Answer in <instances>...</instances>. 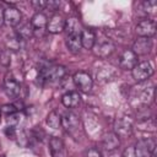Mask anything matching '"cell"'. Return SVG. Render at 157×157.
I'll use <instances>...</instances> for the list:
<instances>
[{
  "mask_svg": "<svg viewBox=\"0 0 157 157\" xmlns=\"http://www.w3.org/2000/svg\"><path fill=\"white\" fill-rule=\"evenodd\" d=\"M66 74V70L61 65H50L43 66L39 69V78L42 81H58L63 78Z\"/></svg>",
  "mask_w": 157,
  "mask_h": 157,
  "instance_id": "6da1fadb",
  "label": "cell"
},
{
  "mask_svg": "<svg viewBox=\"0 0 157 157\" xmlns=\"http://www.w3.org/2000/svg\"><path fill=\"white\" fill-rule=\"evenodd\" d=\"M156 151V142L153 139H140L134 145L136 157H153Z\"/></svg>",
  "mask_w": 157,
  "mask_h": 157,
  "instance_id": "7a4b0ae2",
  "label": "cell"
},
{
  "mask_svg": "<svg viewBox=\"0 0 157 157\" xmlns=\"http://www.w3.org/2000/svg\"><path fill=\"white\" fill-rule=\"evenodd\" d=\"M131 74L136 82H144L153 75V66L150 61H141L134 66Z\"/></svg>",
  "mask_w": 157,
  "mask_h": 157,
  "instance_id": "3957f363",
  "label": "cell"
},
{
  "mask_svg": "<svg viewBox=\"0 0 157 157\" xmlns=\"http://www.w3.org/2000/svg\"><path fill=\"white\" fill-rule=\"evenodd\" d=\"M61 125L65 128L66 132H69L70 135L75 136L76 132L80 129L81 121H80V117L72 112H67L64 114V117L61 118Z\"/></svg>",
  "mask_w": 157,
  "mask_h": 157,
  "instance_id": "277c9868",
  "label": "cell"
},
{
  "mask_svg": "<svg viewBox=\"0 0 157 157\" xmlns=\"http://www.w3.org/2000/svg\"><path fill=\"white\" fill-rule=\"evenodd\" d=\"M72 78H74V83L78 88V91L88 93L92 90L93 80H92V77H91V75L88 72H86V71H77L74 75Z\"/></svg>",
  "mask_w": 157,
  "mask_h": 157,
  "instance_id": "5b68a950",
  "label": "cell"
},
{
  "mask_svg": "<svg viewBox=\"0 0 157 157\" xmlns=\"http://www.w3.org/2000/svg\"><path fill=\"white\" fill-rule=\"evenodd\" d=\"M135 32L139 37H144V38H151L156 34V23L153 20L150 18H145L141 20L135 28Z\"/></svg>",
  "mask_w": 157,
  "mask_h": 157,
  "instance_id": "8992f818",
  "label": "cell"
},
{
  "mask_svg": "<svg viewBox=\"0 0 157 157\" xmlns=\"http://www.w3.org/2000/svg\"><path fill=\"white\" fill-rule=\"evenodd\" d=\"M4 90L6 92V94L11 98H17L20 92H21V85L20 82L15 78V76L10 72H7L5 75L4 78Z\"/></svg>",
  "mask_w": 157,
  "mask_h": 157,
  "instance_id": "52a82bcc",
  "label": "cell"
},
{
  "mask_svg": "<svg viewBox=\"0 0 157 157\" xmlns=\"http://www.w3.org/2000/svg\"><path fill=\"white\" fill-rule=\"evenodd\" d=\"M119 139H126L131 136L132 134V125L131 123L125 118H118L114 121V131H113Z\"/></svg>",
  "mask_w": 157,
  "mask_h": 157,
  "instance_id": "ba28073f",
  "label": "cell"
},
{
  "mask_svg": "<svg viewBox=\"0 0 157 157\" xmlns=\"http://www.w3.org/2000/svg\"><path fill=\"white\" fill-rule=\"evenodd\" d=\"M21 12L18 9L10 6L4 10V23L9 27H17L21 23Z\"/></svg>",
  "mask_w": 157,
  "mask_h": 157,
  "instance_id": "9c48e42d",
  "label": "cell"
},
{
  "mask_svg": "<svg viewBox=\"0 0 157 157\" xmlns=\"http://www.w3.org/2000/svg\"><path fill=\"white\" fill-rule=\"evenodd\" d=\"M152 49V40L151 38H144V37H139L134 44H132V52L135 53L136 56L139 55H146L151 52Z\"/></svg>",
  "mask_w": 157,
  "mask_h": 157,
  "instance_id": "30bf717a",
  "label": "cell"
},
{
  "mask_svg": "<svg viewBox=\"0 0 157 157\" xmlns=\"http://www.w3.org/2000/svg\"><path fill=\"white\" fill-rule=\"evenodd\" d=\"M137 64V56L135 53L130 50H124L119 56V66L124 70H132L134 66Z\"/></svg>",
  "mask_w": 157,
  "mask_h": 157,
  "instance_id": "8fae6325",
  "label": "cell"
},
{
  "mask_svg": "<svg viewBox=\"0 0 157 157\" xmlns=\"http://www.w3.org/2000/svg\"><path fill=\"white\" fill-rule=\"evenodd\" d=\"M49 151L52 157H66V147L61 139L53 136L49 140Z\"/></svg>",
  "mask_w": 157,
  "mask_h": 157,
  "instance_id": "7c38bea8",
  "label": "cell"
},
{
  "mask_svg": "<svg viewBox=\"0 0 157 157\" xmlns=\"http://www.w3.org/2000/svg\"><path fill=\"white\" fill-rule=\"evenodd\" d=\"M65 21L66 18L59 13H55L52 16V18L49 20V22L47 23V29L49 33H53V34H56V33H60L64 31L65 28Z\"/></svg>",
  "mask_w": 157,
  "mask_h": 157,
  "instance_id": "4fadbf2b",
  "label": "cell"
},
{
  "mask_svg": "<svg viewBox=\"0 0 157 157\" xmlns=\"http://www.w3.org/2000/svg\"><path fill=\"white\" fill-rule=\"evenodd\" d=\"M114 44L110 42V40H103V42H98V43H94V45H93V52H94V54L97 55V56H99V58H107V56H109L112 53H113V50H114Z\"/></svg>",
  "mask_w": 157,
  "mask_h": 157,
  "instance_id": "5bb4252c",
  "label": "cell"
},
{
  "mask_svg": "<svg viewBox=\"0 0 157 157\" xmlns=\"http://www.w3.org/2000/svg\"><path fill=\"white\" fill-rule=\"evenodd\" d=\"M34 29L31 25V22H25V23H20L16 28V37L20 40H28L33 37Z\"/></svg>",
  "mask_w": 157,
  "mask_h": 157,
  "instance_id": "9a60e30c",
  "label": "cell"
},
{
  "mask_svg": "<svg viewBox=\"0 0 157 157\" xmlns=\"http://www.w3.org/2000/svg\"><path fill=\"white\" fill-rule=\"evenodd\" d=\"M82 29L83 28H82V25L78 21V18H76V17H69V18H66V21H65V28H64V31L66 32V36H70V34H81Z\"/></svg>",
  "mask_w": 157,
  "mask_h": 157,
  "instance_id": "2e32d148",
  "label": "cell"
},
{
  "mask_svg": "<svg viewBox=\"0 0 157 157\" xmlns=\"http://www.w3.org/2000/svg\"><path fill=\"white\" fill-rule=\"evenodd\" d=\"M61 103L66 107V108H76L80 103H81V96L78 92L76 91H70L66 92L63 98H61Z\"/></svg>",
  "mask_w": 157,
  "mask_h": 157,
  "instance_id": "e0dca14e",
  "label": "cell"
},
{
  "mask_svg": "<svg viewBox=\"0 0 157 157\" xmlns=\"http://www.w3.org/2000/svg\"><path fill=\"white\" fill-rule=\"evenodd\" d=\"M96 43V33L91 28H83L81 32V44L85 49H92Z\"/></svg>",
  "mask_w": 157,
  "mask_h": 157,
  "instance_id": "ac0fdd59",
  "label": "cell"
},
{
  "mask_svg": "<svg viewBox=\"0 0 157 157\" xmlns=\"http://www.w3.org/2000/svg\"><path fill=\"white\" fill-rule=\"evenodd\" d=\"M66 47L69 52L72 54H76L80 52L82 44H81V34H70L66 36Z\"/></svg>",
  "mask_w": 157,
  "mask_h": 157,
  "instance_id": "d6986e66",
  "label": "cell"
},
{
  "mask_svg": "<svg viewBox=\"0 0 157 157\" xmlns=\"http://www.w3.org/2000/svg\"><path fill=\"white\" fill-rule=\"evenodd\" d=\"M102 145H103L104 150H107V151H112V150H115L117 147H119V145H120V140H119V137H118L114 132H108V134L103 137Z\"/></svg>",
  "mask_w": 157,
  "mask_h": 157,
  "instance_id": "ffe728a7",
  "label": "cell"
},
{
  "mask_svg": "<svg viewBox=\"0 0 157 157\" xmlns=\"http://www.w3.org/2000/svg\"><path fill=\"white\" fill-rule=\"evenodd\" d=\"M47 23H48L47 16L42 12H36L31 18V25H32L34 31L36 29H43L44 27H47Z\"/></svg>",
  "mask_w": 157,
  "mask_h": 157,
  "instance_id": "44dd1931",
  "label": "cell"
},
{
  "mask_svg": "<svg viewBox=\"0 0 157 157\" xmlns=\"http://www.w3.org/2000/svg\"><path fill=\"white\" fill-rule=\"evenodd\" d=\"M47 124L52 129H59L60 125H61V117L59 115V113L55 112V110L50 112L47 117Z\"/></svg>",
  "mask_w": 157,
  "mask_h": 157,
  "instance_id": "7402d4cb",
  "label": "cell"
},
{
  "mask_svg": "<svg viewBox=\"0 0 157 157\" xmlns=\"http://www.w3.org/2000/svg\"><path fill=\"white\" fill-rule=\"evenodd\" d=\"M144 10L146 13H155V10L157 7V1L156 0H150V1H145L142 2Z\"/></svg>",
  "mask_w": 157,
  "mask_h": 157,
  "instance_id": "603a6c76",
  "label": "cell"
},
{
  "mask_svg": "<svg viewBox=\"0 0 157 157\" xmlns=\"http://www.w3.org/2000/svg\"><path fill=\"white\" fill-rule=\"evenodd\" d=\"M0 110H1V114H5L6 117H9L13 113H17V108L15 104H4L0 108Z\"/></svg>",
  "mask_w": 157,
  "mask_h": 157,
  "instance_id": "cb8c5ba5",
  "label": "cell"
},
{
  "mask_svg": "<svg viewBox=\"0 0 157 157\" xmlns=\"http://www.w3.org/2000/svg\"><path fill=\"white\" fill-rule=\"evenodd\" d=\"M20 118H21V117H20L18 113H13V114L6 117L7 125H9V126H13V128H16V126L18 125V123H20Z\"/></svg>",
  "mask_w": 157,
  "mask_h": 157,
  "instance_id": "d4e9b609",
  "label": "cell"
},
{
  "mask_svg": "<svg viewBox=\"0 0 157 157\" xmlns=\"http://www.w3.org/2000/svg\"><path fill=\"white\" fill-rule=\"evenodd\" d=\"M20 39L15 36V37H11V38H9V40H7V47L10 48V49H13V50H17V49H20Z\"/></svg>",
  "mask_w": 157,
  "mask_h": 157,
  "instance_id": "484cf974",
  "label": "cell"
},
{
  "mask_svg": "<svg viewBox=\"0 0 157 157\" xmlns=\"http://www.w3.org/2000/svg\"><path fill=\"white\" fill-rule=\"evenodd\" d=\"M83 157H102V155H101L99 150L92 147V148H88V150L85 152Z\"/></svg>",
  "mask_w": 157,
  "mask_h": 157,
  "instance_id": "4316f807",
  "label": "cell"
},
{
  "mask_svg": "<svg viewBox=\"0 0 157 157\" xmlns=\"http://www.w3.org/2000/svg\"><path fill=\"white\" fill-rule=\"evenodd\" d=\"M31 5L36 9V10H43L47 7V1H43V0H34V1H31Z\"/></svg>",
  "mask_w": 157,
  "mask_h": 157,
  "instance_id": "83f0119b",
  "label": "cell"
},
{
  "mask_svg": "<svg viewBox=\"0 0 157 157\" xmlns=\"http://www.w3.org/2000/svg\"><path fill=\"white\" fill-rule=\"evenodd\" d=\"M4 132L9 139H15L16 137V128H13V126H9L7 125L5 128V130H4Z\"/></svg>",
  "mask_w": 157,
  "mask_h": 157,
  "instance_id": "f1b7e54d",
  "label": "cell"
},
{
  "mask_svg": "<svg viewBox=\"0 0 157 157\" xmlns=\"http://www.w3.org/2000/svg\"><path fill=\"white\" fill-rule=\"evenodd\" d=\"M123 157H136L135 152H134V146H129L125 148V151L123 152Z\"/></svg>",
  "mask_w": 157,
  "mask_h": 157,
  "instance_id": "f546056e",
  "label": "cell"
},
{
  "mask_svg": "<svg viewBox=\"0 0 157 157\" xmlns=\"http://www.w3.org/2000/svg\"><path fill=\"white\" fill-rule=\"evenodd\" d=\"M59 5H60V2H58V1H47V7L50 11H55L59 7Z\"/></svg>",
  "mask_w": 157,
  "mask_h": 157,
  "instance_id": "4dcf8cb0",
  "label": "cell"
},
{
  "mask_svg": "<svg viewBox=\"0 0 157 157\" xmlns=\"http://www.w3.org/2000/svg\"><path fill=\"white\" fill-rule=\"evenodd\" d=\"M4 25V7L0 4V27Z\"/></svg>",
  "mask_w": 157,
  "mask_h": 157,
  "instance_id": "1f68e13d",
  "label": "cell"
},
{
  "mask_svg": "<svg viewBox=\"0 0 157 157\" xmlns=\"http://www.w3.org/2000/svg\"><path fill=\"white\" fill-rule=\"evenodd\" d=\"M0 120H1V110H0Z\"/></svg>",
  "mask_w": 157,
  "mask_h": 157,
  "instance_id": "d6a6232c",
  "label": "cell"
},
{
  "mask_svg": "<svg viewBox=\"0 0 157 157\" xmlns=\"http://www.w3.org/2000/svg\"><path fill=\"white\" fill-rule=\"evenodd\" d=\"M0 157H6V156H4V155H0Z\"/></svg>",
  "mask_w": 157,
  "mask_h": 157,
  "instance_id": "836d02e7",
  "label": "cell"
}]
</instances>
